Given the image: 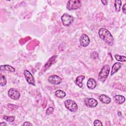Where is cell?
I'll list each match as a JSON object with an SVG mask.
<instances>
[{
	"instance_id": "obj_17",
	"label": "cell",
	"mask_w": 126,
	"mask_h": 126,
	"mask_svg": "<svg viewBox=\"0 0 126 126\" xmlns=\"http://www.w3.org/2000/svg\"><path fill=\"white\" fill-rule=\"evenodd\" d=\"M57 56L56 55H54L52 57H51L49 60L48 61V62H46V63H45V64L44 65V67L47 68L48 67H49L55 62V61L56 60V58H57Z\"/></svg>"
},
{
	"instance_id": "obj_22",
	"label": "cell",
	"mask_w": 126,
	"mask_h": 126,
	"mask_svg": "<svg viewBox=\"0 0 126 126\" xmlns=\"http://www.w3.org/2000/svg\"><path fill=\"white\" fill-rule=\"evenodd\" d=\"M3 118L4 120H5L6 121L9 122H13L15 120V116H7L6 115H4L3 116Z\"/></svg>"
},
{
	"instance_id": "obj_13",
	"label": "cell",
	"mask_w": 126,
	"mask_h": 126,
	"mask_svg": "<svg viewBox=\"0 0 126 126\" xmlns=\"http://www.w3.org/2000/svg\"><path fill=\"white\" fill-rule=\"evenodd\" d=\"M122 63H115L112 67L111 75H113L115 73H116L122 67Z\"/></svg>"
},
{
	"instance_id": "obj_7",
	"label": "cell",
	"mask_w": 126,
	"mask_h": 126,
	"mask_svg": "<svg viewBox=\"0 0 126 126\" xmlns=\"http://www.w3.org/2000/svg\"><path fill=\"white\" fill-rule=\"evenodd\" d=\"M8 96L14 100H18L20 97V94L19 92L14 88H11L8 91Z\"/></svg>"
},
{
	"instance_id": "obj_15",
	"label": "cell",
	"mask_w": 126,
	"mask_h": 126,
	"mask_svg": "<svg viewBox=\"0 0 126 126\" xmlns=\"http://www.w3.org/2000/svg\"><path fill=\"white\" fill-rule=\"evenodd\" d=\"M0 71H4L6 70L11 72H13L15 71V69L12 67V66L8 64L1 65L0 66Z\"/></svg>"
},
{
	"instance_id": "obj_14",
	"label": "cell",
	"mask_w": 126,
	"mask_h": 126,
	"mask_svg": "<svg viewBox=\"0 0 126 126\" xmlns=\"http://www.w3.org/2000/svg\"><path fill=\"white\" fill-rule=\"evenodd\" d=\"M85 78L84 75H79L77 77L75 81V84L79 88H82L83 87V81L84 80Z\"/></svg>"
},
{
	"instance_id": "obj_2",
	"label": "cell",
	"mask_w": 126,
	"mask_h": 126,
	"mask_svg": "<svg viewBox=\"0 0 126 126\" xmlns=\"http://www.w3.org/2000/svg\"><path fill=\"white\" fill-rule=\"evenodd\" d=\"M110 72V66L108 64L104 65L101 69L98 75V80L102 83H104L107 79Z\"/></svg>"
},
{
	"instance_id": "obj_24",
	"label": "cell",
	"mask_w": 126,
	"mask_h": 126,
	"mask_svg": "<svg viewBox=\"0 0 126 126\" xmlns=\"http://www.w3.org/2000/svg\"><path fill=\"white\" fill-rule=\"evenodd\" d=\"M7 106L8 108L11 110H17L18 108V106L17 105H15L11 104H8Z\"/></svg>"
},
{
	"instance_id": "obj_10",
	"label": "cell",
	"mask_w": 126,
	"mask_h": 126,
	"mask_svg": "<svg viewBox=\"0 0 126 126\" xmlns=\"http://www.w3.org/2000/svg\"><path fill=\"white\" fill-rule=\"evenodd\" d=\"M84 102L87 106L91 108L95 107L98 104L97 101L93 98H86L84 99Z\"/></svg>"
},
{
	"instance_id": "obj_8",
	"label": "cell",
	"mask_w": 126,
	"mask_h": 126,
	"mask_svg": "<svg viewBox=\"0 0 126 126\" xmlns=\"http://www.w3.org/2000/svg\"><path fill=\"white\" fill-rule=\"evenodd\" d=\"M48 81L51 84L59 85L62 83L63 80L60 76L57 75H52L48 77Z\"/></svg>"
},
{
	"instance_id": "obj_1",
	"label": "cell",
	"mask_w": 126,
	"mask_h": 126,
	"mask_svg": "<svg viewBox=\"0 0 126 126\" xmlns=\"http://www.w3.org/2000/svg\"><path fill=\"white\" fill-rule=\"evenodd\" d=\"M99 37L108 45L111 46L114 44V38L110 32L106 28H101L98 31Z\"/></svg>"
},
{
	"instance_id": "obj_23",
	"label": "cell",
	"mask_w": 126,
	"mask_h": 126,
	"mask_svg": "<svg viewBox=\"0 0 126 126\" xmlns=\"http://www.w3.org/2000/svg\"><path fill=\"white\" fill-rule=\"evenodd\" d=\"M54 111V108L52 107H49L47 110H46V114L47 115H49L53 113Z\"/></svg>"
},
{
	"instance_id": "obj_9",
	"label": "cell",
	"mask_w": 126,
	"mask_h": 126,
	"mask_svg": "<svg viewBox=\"0 0 126 126\" xmlns=\"http://www.w3.org/2000/svg\"><path fill=\"white\" fill-rule=\"evenodd\" d=\"M79 42L81 46L86 47L89 44L90 42V39L87 34L84 33L81 35L79 39Z\"/></svg>"
},
{
	"instance_id": "obj_4",
	"label": "cell",
	"mask_w": 126,
	"mask_h": 126,
	"mask_svg": "<svg viewBox=\"0 0 126 126\" xmlns=\"http://www.w3.org/2000/svg\"><path fill=\"white\" fill-rule=\"evenodd\" d=\"M64 105L67 109L72 112H75L78 109V106L76 103L71 99L66 100L64 101Z\"/></svg>"
},
{
	"instance_id": "obj_26",
	"label": "cell",
	"mask_w": 126,
	"mask_h": 126,
	"mask_svg": "<svg viewBox=\"0 0 126 126\" xmlns=\"http://www.w3.org/2000/svg\"><path fill=\"white\" fill-rule=\"evenodd\" d=\"M126 3H125L123 6V7H122V10H123V12L124 14H126Z\"/></svg>"
},
{
	"instance_id": "obj_20",
	"label": "cell",
	"mask_w": 126,
	"mask_h": 126,
	"mask_svg": "<svg viewBox=\"0 0 126 126\" xmlns=\"http://www.w3.org/2000/svg\"><path fill=\"white\" fill-rule=\"evenodd\" d=\"M115 59L119 62H125L126 61V58L125 56H122L118 54L115 55Z\"/></svg>"
},
{
	"instance_id": "obj_29",
	"label": "cell",
	"mask_w": 126,
	"mask_h": 126,
	"mask_svg": "<svg viewBox=\"0 0 126 126\" xmlns=\"http://www.w3.org/2000/svg\"><path fill=\"white\" fill-rule=\"evenodd\" d=\"M0 125L1 126H6L7 125H6V123H4V122H2V123H0Z\"/></svg>"
},
{
	"instance_id": "obj_11",
	"label": "cell",
	"mask_w": 126,
	"mask_h": 126,
	"mask_svg": "<svg viewBox=\"0 0 126 126\" xmlns=\"http://www.w3.org/2000/svg\"><path fill=\"white\" fill-rule=\"evenodd\" d=\"M87 86L88 88L91 90L94 89L96 86V81L93 78H89L87 81Z\"/></svg>"
},
{
	"instance_id": "obj_16",
	"label": "cell",
	"mask_w": 126,
	"mask_h": 126,
	"mask_svg": "<svg viewBox=\"0 0 126 126\" xmlns=\"http://www.w3.org/2000/svg\"><path fill=\"white\" fill-rule=\"evenodd\" d=\"M114 99L117 104H121L125 101V97L123 95L120 94H117L114 96Z\"/></svg>"
},
{
	"instance_id": "obj_28",
	"label": "cell",
	"mask_w": 126,
	"mask_h": 126,
	"mask_svg": "<svg viewBox=\"0 0 126 126\" xmlns=\"http://www.w3.org/2000/svg\"><path fill=\"white\" fill-rule=\"evenodd\" d=\"M101 2H102V4H103L105 5H107L108 4V0H101Z\"/></svg>"
},
{
	"instance_id": "obj_27",
	"label": "cell",
	"mask_w": 126,
	"mask_h": 126,
	"mask_svg": "<svg viewBox=\"0 0 126 126\" xmlns=\"http://www.w3.org/2000/svg\"><path fill=\"white\" fill-rule=\"evenodd\" d=\"M23 126H32V124L29 122H25L23 124Z\"/></svg>"
},
{
	"instance_id": "obj_18",
	"label": "cell",
	"mask_w": 126,
	"mask_h": 126,
	"mask_svg": "<svg viewBox=\"0 0 126 126\" xmlns=\"http://www.w3.org/2000/svg\"><path fill=\"white\" fill-rule=\"evenodd\" d=\"M55 95L57 97H58L60 98H63L64 97H65V95H66L64 91L61 90H56V92H55Z\"/></svg>"
},
{
	"instance_id": "obj_3",
	"label": "cell",
	"mask_w": 126,
	"mask_h": 126,
	"mask_svg": "<svg viewBox=\"0 0 126 126\" xmlns=\"http://www.w3.org/2000/svg\"><path fill=\"white\" fill-rule=\"evenodd\" d=\"M81 2L79 0H70L67 1L66 8L69 10H75L81 7Z\"/></svg>"
},
{
	"instance_id": "obj_21",
	"label": "cell",
	"mask_w": 126,
	"mask_h": 126,
	"mask_svg": "<svg viewBox=\"0 0 126 126\" xmlns=\"http://www.w3.org/2000/svg\"><path fill=\"white\" fill-rule=\"evenodd\" d=\"M7 83V80L5 76L1 74L0 77V85L1 86H4Z\"/></svg>"
},
{
	"instance_id": "obj_19",
	"label": "cell",
	"mask_w": 126,
	"mask_h": 126,
	"mask_svg": "<svg viewBox=\"0 0 126 126\" xmlns=\"http://www.w3.org/2000/svg\"><path fill=\"white\" fill-rule=\"evenodd\" d=\"M122 6V1L120 0H115L114 6L115 8V10L117 12H119L121 10V7Z\"/></svg>"
},
{
	"instance_id": "obj_25",
	"label": "cell",
	"mask_w": 126,
	"mask_h": 126,
	"mask_svg": "<svg viewBox=\"0 0 126 126\" xmlns=\"http://www.w3.org/2000/svg\"><path fill=\"white\" fill-rule=\"evenodd\" d=\"M94 126H102V123L100 121L98 120H95L94 122Z\"/></svg>"
},
{
	"instance_id": "obj_6",
	"label": "cell",
	"mask_w": 126,
	"mask_h": 126,
	"mask_svg": "<svg viewBox=\"0 0 126 126\" xmlns=\"http://www.w3.org/2000/svg\"><path fill=\"white\" fill-rule=\"evenodd\" d=\"M24 74L26 80L29 84H31L32 86L35 85L34 78L32 74L30 72V71L28 70H25L24 71Z\"/></svg>"
},
{
	"instance_id": "obj_12",
	"label": "cell",
	"mask_w": 126,
	"mask_h": 126,
	"mask_svg": "<svg viewBox=\"0 0 126 126\" xmlns=\"http://www.w3.org/2000/svg\"><path fill=\"white\" fill-rule=\"evenodd\" d=\"M100 101L104 104H109L111 102V98L105 94H100L98 97Z\"/></svg>"
},
{
	"instance_id": "obj_5",
	"label": "cell",
	"mask_w": 126,
	"mask_h": 126,
	"mask_svg": "<svg viewBox=\"0 0 126 126\" xmlns=\"http://www.w3.org/2000/svg\"><path fill=\"white\" fill-rule=\"evenodd\" d=\"M61 20L64 26L68 27L72 23L73 21V17L68 13H64L61 16Z\"/></svg>"
}]
</instances>
